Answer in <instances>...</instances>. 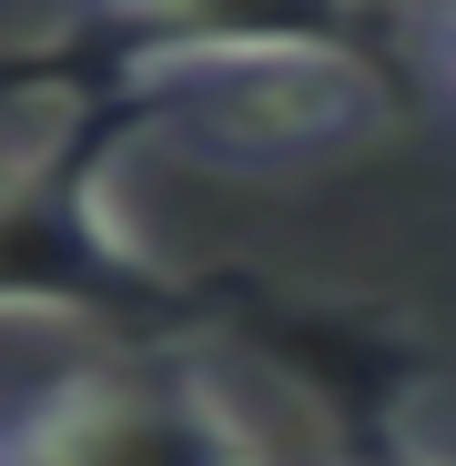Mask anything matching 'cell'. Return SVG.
I'll return each instance as SVG.
<instances>
[{"instance_id":"cell-4","label":"cell","mask_w":456,"mask_h":466,"mask_svg":"<svg viewBox=\"0 0 456 466\" xmlns=\"http://www.w3.org/2000/svg\"><path fill=\"white\" fill-rule=\"evenodd\" d=\"M406 31H416V51H426V71L456 92V0H416L406 11Z\"/></svg>"},{"instance_id":"cell-2","label":"cell","mask_w":456,"mask_h":466,"mask_svg":"<svg viewBox=\"0 0 456 466\" xmlns=\"http://www.w3.org/2000/svg\"><path fill=\"white\" fill-rule=\"evenodd\" d=\"M386 0H82L41 41V82L122 92L142 122L193 82L264 61H365Z\"/></svg>"},{"instance_id":"cell-1","label":"cell","mask_w":456,"mask_h":466,"mask_svg":"<svg viewBox=\"0 0 456 466\" xmlns=\"http://www.w3.org/2000/svg\"><path fill=\"white\" fill-rule=\"evenodd\" d=\"M142 112L122 92H71L61 132L0 152V315L31 325H163L183 274L122 213V152Z\"/></svg>"},{"instance_id":"cell-3","label":"cell","mask_w":456,"mask_h":466,"mask_svg":"<svg viewBox=\"0 0 456 466\" xmlns=\"http://www.w3.org/2000/svg\"><path fill=\"white\" fill-rule=\"evenodd\" d=\"M254 446H264V426L193 365L51 375V396L0 416V456H31V466H223Z\"/></svg>"}]
</instances>
